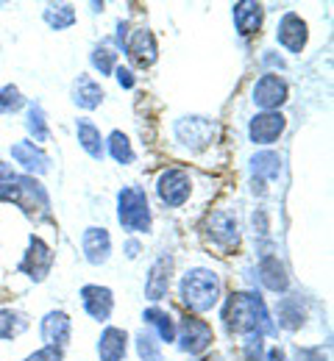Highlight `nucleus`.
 <instances>
[{
	"label": "nucleus",
	"instance_id": "obj_1",
	"mask_svg": "<svg viewBox=\"0 0 334 361\" xmlns=\"http://www.w3.org/2000/svg\"><path fill=\"white\" fill-rule=\"evenodd\" d=\"M220 319L229 336L248 339V336H276L279 328L273 322V317L268 312L265 300L259 292H245L237 289L229 298H223L220 306Z\"/></svg>",
	"mask_w": 334,
	"mask_h": 361
},
{
	"label": "nucleus",
	"instance_id": "obj_2",
	"mask_svg": "<svg viewBox=\"0 0 334 361\" xmlns=\"http://www.w3.org/2000/svg\"><path fill=\"white\" fill-rule=\"evenodd\" d=\"M179 300L190 314H206L223 300V281L209 267H190L179 278Z\"/></svg>",
	"mask_w": 334,
	"mask_h": 361
},
{
	"label": "nucleus",
	"instance_id": "obj_3",
	"mask_svg": "<svg viewBox=\"0 0 334 361\" xmlns=\"http://www.w3.org/2000/svg\"><path fill=\"white\" fill-rule=\"evenodd\" d=\"M117 223L126 233H148L153 228L150 200L143 186H123L117 192Z\"/></svg>",
	"mask_w": 334,
	"mask_h": 361
},
{
	"label": "nucleus",
	"instance_id": "obj_4",
	"mask_svg": "<svg viewBox=\"0 0 334 361\" xmlns=\"http://www.w3.org/2000/svg\"><path fill=\"white\" fill-rule=\"evenodd\" d=\"M176 342H179V350L181 353L203 356L215 345V328L203 317L184 312V314L176 319Z\"/></svg>",
	"mask_w": 334,
	"mask_h": 361
},
{
	"label": "nucleus",
	"instance_id": "obj_5",
	"mask_svg": "<svg viewBox=\"0 0 334 361\" xmlns=\"http://www.w3.org/2000/svg\"><path fill=\"white\" fill-rule=\"evenodd\" d=\"M203 236H206L209 247L220 250V256L234 253L239 247V239H242L237 214L234 212H223V209L220 212H212L206 217V223H203Z\"/></svg>",
	"mask_w": 334,
	"mask_h": 361
},
{
	"label": "nucleus",
	"instance_id": "obj_6",
	"mask_svg": "<svg viewBox=\"0 0 334 361\" xmlns=\"http://www.w3.org/2000/svg\"><path fill=\"white\" fill-rule=\"evenodd\" d=\"M156 197L162 206L167 209H181L187 200L192 197V178L184 167H165L156 176Z\"/></svg>",
	"mask_w": 334,
	"mask_h": 361
},
{
	"label": "nucleus",
	"instance_id": "obj_7",
	"mask_svg": "<svg viewBox=\"0 0 334 361\" xmlns=\"http://www.w3.org/2000/svg\"><path fill=\"white\" fill-rule=\"evenodd\" d=\"M53 262H56L53 247H50L40 233H31V236H28V247H25V253H23L17 270L23 272L25 278H31L34 283H42L50 275V270H53Z\"/></svg>",
	"mask_w": 334,
	"mask_h": 361
},
{
	"label": "nucleus",
	"instance_id": "obj_8",
	"mask_svg": "<svg viewBox=\"0 0 334 361\" xmlns=\"http://www.w3.org/2000/svg\"><path fill=\"white\" fill-rule=\"evenodd\" d=\"M251 100H254V106H259L262 111H282V106L290 100V84H287L279 73H270V70H268L265 75H259V78L254 81V87H251Z\"/></svg>",
	"mask_w": 334,
	"mask_h": 361
},
{
	"label": "nucleus",
	"instance_id": "obj_9",
	"mask_svg": "<svg viewBox=\"0 0 334 361\" xmlns=\"http://www.w3.org/2000/svg\"><path fill=\"white\" fill-rule=\"evenodd\" d=\"M173 136L190 153H201L215 142V123L209 117H181L173 126Z\"/></svg>",
	"mask_w": 334,
	"mask_h": 361
},
{
	"label": "nucleus",
	"instance_id": "obj_10",
	"mask_svg": "<svg viewBox=\"0 0 334 361\" xmlns=\"http://www.w3.org/2000/svg\"><path fill=\"white\" fill-rule=\"evenodd\" d=\"M287 131V117L282 111H259L248 123V139L256 147H270L276 145Z\"/></svg>",
	"mask_w": 334,
	"mask_h": 361
},
{
	"label": "nucleus",
	"instance_id": "obj_11",
	"mask_svg": "<svg viewBox=\"0 0 334 361\" xmlns=\"http://www.w3.org/2000/svg\"><path fill=\"white\" fill-rule=\"evenodd\" d=\"M276 42L285 47L287 53L301 56L309 42V25L298 11H285L279 25H276Z\"/></svg>",
	"mask_w": 334,
	"mask_h": 361
},
{
	"label": "nucleus",
	"instance_id": "obj_12",
	"mask_svg": "<svg viewBox=\"0 0 334 361\" xmlns=\"http://www.w3.org/2000/svg\"><path fill=\"white\" fill-rule=\"evenodd\" d=\"M123 53L129 56V61L140 70L153 67V61L159 59V45H156V37L150 28H134L129 31V39L123 45Z\"/></svg>",
	"mask_w": 334,
	"mask_h": 361
},
{
	"label": "nucleus",
	"instance_id": "obj_13",
	"mask_svg": "<svg viewBox=\"0 0 334 361\" xmlns=\"http://www.w3.org/2000/svg\"><path fill=\"white\" fill-rule=\"evenodd\" d=\"M8 153H11V159L23 167V173L31 176V178L50 173V156L45 153L42 145H34L31 139H20V142H14V145L8 147Z\"/></svg>",
	"mask_w": 334,
	"mask_h": 361
},
{
	"label": "nucleus",
	"instance_id": "obj_14",
	"mask_svg": "<svg viewBox=\"0 0 334 361\" xmlns=\"http://www.w3.org/2000/svg\"><path fill=\"white\" fill-rule=\"evenodd\" d=\"M173 272H176L173 256H170V253H162V256L150 264V270H148V278H145V298L153 300V303L165 300L167 292H170V286H173Z\"/></svg>",
	"mask_w": 334,
	"mask_h": 361
},
{
	"label": "nucleus",
	"instance_id": "obj_15",
	"mask_svg": "<svg viewBox=\"0 0 334 361\" xmlns=\"http://www.w3.org/2000/svg\"><path fill=\"white\" fill-rule=\"evenodd\" d=\"M78 298H81L84 312L93 317L95 322H109V317L114 312V292L109 286L87 283V286H81Z\"/></svg>",
	"mask_w": 334,
	"mask_h": 361
},
{
	"label": "nucleus",
	"instance_id": "obj_16",
	"mask_svg": "<svg viewBox=\"0 0 334 361\" xmlns=\"http://www.w3.org/2000/svg\"><path fill=\"white\" fill-rule=\"evenodd\" d=\"M81 250L93 267L106 264L112 259V233L100 226H90L81 233Z\"/></svg>",
	"mask_w": 334,
	"mask_h": 361
},
{
	"label": "nucleus",
	"instance_id": "obj_17",
	"mask_svg": "<svg viewBox=\"0 0 334 361\" xmlns=\"http://www.w3.org/2000/svg\"><path fill=\"white\" fill-rule=\"evenodd\" d=\"M95 353L100 361H126L129 356V331L117 325H106L97 336Z\"/></svg>",
	"mask_w": 334,
	"mask_h": 361
},
{
	"label": "nucleus",
	"instance_id": "obj_18",
	"mask_svg": "<svg viewBox=\"0 0 334 361\" xmlns=\"http://www.w3.org/2000/svg\"><path fill=\"white\" fill-rule=\"evenodd\" d=\"M232 20H234V28H237L239 37H256L262 31V23H265V6L254 3V0L234 3L232 6Z\"/></svg>",
	"mask_w": 334,
	"mask_h": 361
},
{
	"label": "nucleus",
	"instance_id": "obj_19",
	"mask_svg": "<svg viewBox=\"0 0 334 361\" xmlns=\"http://www.w3.org/2000/svg\"><path fill=\"white\" fill-rule=\"evenodd\" d=\"M40 334L45 339V345H53V348H67L70 336H73V319L67 312L56 309V312H48L40 322Z\"/></svg>",
	"mask_w": 334,
	"mask_h": 361
},
{
	"label": "nucleus",
	"instance_id": "obj_20",
	"mask_svg": "<svg viewBox=\"0 0 334 361\" xmlns=\"http://www.w3.org/2000/svg\"><path fill=\"white\" fill-rule=\"evenodd\" d=\"M259 283L268 289V292H273V295H285L287 289H290V275H287V267L279 262V256H273V253H262V259H259Z\"/></svg>",
	"mask_w": 334,
	"mask_h": 361
},
{
	"label": "nucleus",
	"instance_id": "obj_21",
	"mask_svg": "<svg viewBox=\"0 0 334 361\" xmlns=\"http://www.w3.org/2000/svg\"><path fill=\"white\" fill-rule=\"evenodd\" d=\"M76 139H78L81 150L93 161H103V156H106V139H103L100 128H97L90 117H78L76 120Z\"/></svg>",
	"mask_w": 334,
	"mask_h": 361
},
{
	"label": "nucleus",
	"instance_id": "obj_22",
	"mask_svg": "<svg viewBox=\"0 0 334 361\" xmlns=\"http://www.w3.org/2000/svg\"><path fill=\"white\" fill-rule=\"evenodd\" d=\"M103 97H106V92H103V87L97 84L93 75H87V73H78L76 75V81H73V103L78 109L95 111L97 106L103 103Z\"/></svg>",
	"mask_w": 334,
	"mask_h": 361
},
{
	"label": "nucleus",
	"instance_id": "obj_23",
	"mask_svg": "<svg viewBox=\"0 0 334 361\" xmlns=\"http://www.w3.org/2000/svg\"><path fill=\"white\" fill-rule=\"evenodd\" d=\"M143 322L148 331L162 342V345H173L176 342V317L165 312L162 306H150L143 312Z\"/></svg>",
	"mask_w": 334,
	"mask_h": 361
},
{
	"label": "nucleus",
	"instance_id": "obj_24",
	"mask_svg": "<svg viewBox=\"0 0 334 361\" xmlns=\"http://www.w3.org/2000/svg\"><path fill=\"white\" fill-rule=\"evenodd\" d=\"M251 173H254V180H262V183L279 178V173H282V156L276 150H259V153H254Z\"/></svg>",
	"mask_w": 334,
	"mask_h": 361
},
{
	"label": "nucleus",
	"instance_id": "obj_25",
	"mask_svg": "<svg viewBox=\"0 0 334 361\" xmlns=\"http://www.w3.org/2000/svg\"><path fill=\"white\" fill-rule=\"evenodd\" d=\"M42 20L48 23V28H53V31H67V28L76 25L78 11H76L73 3H48L45 11H42Z\"/></svg>",
	"mask_w": 334,
	"mask_h": 361
},
{
	"label": "nucleus",
	"instance_id": "obj_26",
	"mask_svg": "<svg viewBox=\"0 0 334 361\" xmlns=\"http://www.w3.org/2000/svg\"><path fill=\"white\" fill-rule=\"evenodd\" d=\"M25 109H28V111H25V128H28V134H31V142H34V145L48 142L50 126H48V117H45L42 103H40V100H34V103H28Z\"/></svg>",
	"mask_w": 334,
	"mask_h": 361
},
{
	"label": "nucleus",
	"instance_id": "obj_27",
	"mask_svg": "<svg viewBox=\"0 0 334 361\" xmlns=\"http://www.w3.org/2000/svg\"><path fill=\"white\" fill-rule=\"evenodd\" d=\"M276 328H285L290 334H295L304 325V306L298 298H282L276 306Z\"/></svg>",
	"mask_w": 334,
	"mask_h": 361
},
{
	"label": "nucleus",
	"instance_id": "obj_28",
	"mask_svg": "<svg viewBox=\"0 0 334 361\" xmlns=\"http://www.w3.org/2000/svg\"><path fill=\"white\" fill-rule=\"evenodd\" d=\"M28 325H31V319L25 312L8 309V306L0 309V339H17L20 334L28 331Z\"/></svg>",
	"mask_w": 334,
	"mask_h": 361
},
{
	"label": "nucleus",
	"instance_id": "obj_29",
	"mask_svg": "<svg viewBox=\"0 0 334 361\" xmlns=\"http://www.w3.org/2000/svg\"><path fill=\"white\" fill-rule=\"evenodd\" d=\"M106 153H109L117 164H123V167L137 159V153H134V147H131V139H129V134H123V131H112V134L106 136Z\"/></svg>",
	"mask_w": 334,
	"mask_h": 361
},
{
	"label": "nucleus",
	"instance_id": "obj_30",
	"mask_svg": "<svg viewBox=\"0 0 334 361\" xmlns=\"http://www.w3.org/2000/svg\"><path fill=\"white\" fill-rule=\"evenodd\" d=\"M117 59H120V53L109 45V42H100V45H95L93 53H90V64H93V70L100 73V75H114Z\"/></svg>",
	"mask_w": 334,
	"mask_h": 361
},
{
	"label": "nucleus",
	"instance_id": "obj_31",
	"mask_svg": "<svg viewBox=\"0 0 334 361\" xmlns=\"http://www.w3.org/2000/svg\"><path fill=\"white\" fill-rule=\"evenodd\" d=\"M134 348H137L140 361H162V342L150 331H140L134 336Z\"/></svg>",
	"mask_w": 334,
	"mask_h": 361
},
{
	"label": "nucleus",
	"instance_id": "obj_32",
	"mask_svg": "<svg viewBox=\"0 0 334 361\" xmlns=\"http://www.w3.org/2000/svg\"><path fill=\"white\" fill-rule=\"evenodd\" d=\"M25 106H28V103H25V97H23L20 87L6 84V87L0 90V114H17V111L25 109Z\"/></svg>",
	"mask_w": 334,
	"mask_h": 361
},
{
	"label": "nucleus",
	"instance_id": "obj_33",
	"mask_svg": "<svg viewBox=\"0 0 334 361\" xmlns=\"http://www.w3.org/2000/svg\"><path fill=\"white\" fill-rule=\"evenodd\" d=\"M23 361H64V348H53V345H45V348L34 350L31 356H25Z\"/></svg>",
	"mask_w": 334,
	"mask_h": 361
},
{
	"label": "nucleus",
	"instance_id": "obj_34",
	"mask_svg": "<svg viewBox=\"0 0 334 361\" xmlns=\"http://www.w3.org/2000/svg\"><path fill=\"white\" fill-rule=\"evenodd\" d=\"M114 78H117L120 90H134V87H137V78H134V70H131V67H123V64H117V70H114Z\"/></svg>",
	"mask_w": 334,
	"mask_h": 361
},
{
	"label": "nucleus",
	"instance_id": "obj_35",
	"mask_svg": "<svg viewBox=\"0 0 334 361\" xmlns=\"http://www.w3.org/2000/svg\"><path fill=\"white\" fill-rule=\"evenodd\" d=\"M251 223H254V233H259V236H265L270 226H268V214L262 212V209H256L254 214H251Z\"/></svg>",
	"mask_w": 334,
	"mask_h": 361
},
{
	"label": "nucleus",
	"instance_id": "obj_36",
	"mask_svg": "<svg viewBox=\"0 0 334 361\" xmlns=\"http://www.w3.org/2000/svg\"><path fill=\"white\" fill-rule=\"evenodd\" d=\"M262 64H268V67H276V70H285V59H282V56H276L273 50H265V56H262Z\"/></svg>",
	"mask_w": 334,
	"mask_h": 361
},
{
	"label": "nucleus",
	"instance_id": "obj_37",
	"mask_svg": "<svg viewBox=\"0 0 334 361\" xmlns=\"http://www.w3.org/2000/svg\"><path fill=\"white\" fill-rule=\"evenodd\" d=\"M140 253H143V245H140L137 239H126V256H129V259H137Z\"/></svg>",
	"mask_w": 334,
	"mask_h": 361
},
{
	"label": "nucleus",
	"instance_id": "obj_38",
	"mask_svg": "<svg viewBox=\"0 0 334 361\" xmlns=\"http://www.w3.org/2000/svg\"><path fill=\"white\" fill-rule=\"evenodd\" d=\"M262 361H287V356H285V350L276 345V348H270V350L262 356Z\"/></svg>",
	"mask_w": 334,
	"mask_h": 361
}]
</instances>
